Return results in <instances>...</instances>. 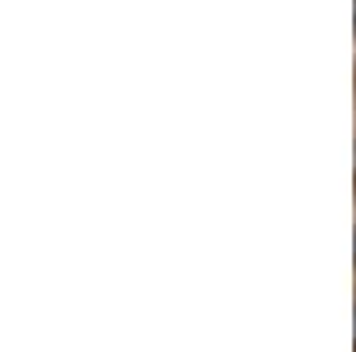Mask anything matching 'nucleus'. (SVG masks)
<instances>
[{
  "label": "nucleus",
  "instance_id": "f03ea898",
  "mask_svg": "<svg viewBox=\"0 0 356 352\" xmlns=\"http://www.w3.org/2000/svg\"><path fill=\"white\" fill-rule=\"evenodd\" d=\"M353 28H356V0H353Z\"/></svg>",
  "mask_w": 356,
  "mask_h": 352
},
{
  "label": "nucleus",
  "instance_id": "f257e3e1",
  "mask_svg": "<svg viewBox=\"0 0 356 352\" xmlns=\"http://www.w3.org/2000/svg\"><path fill=\"white\" fill-rule=\"evenodd\" d=\"M353 328H356V310H353ZM353 349H356V331H353Z\"/></svg>",
  "mask_w": 356,
  "mask_h": 352
}]
</instances>
